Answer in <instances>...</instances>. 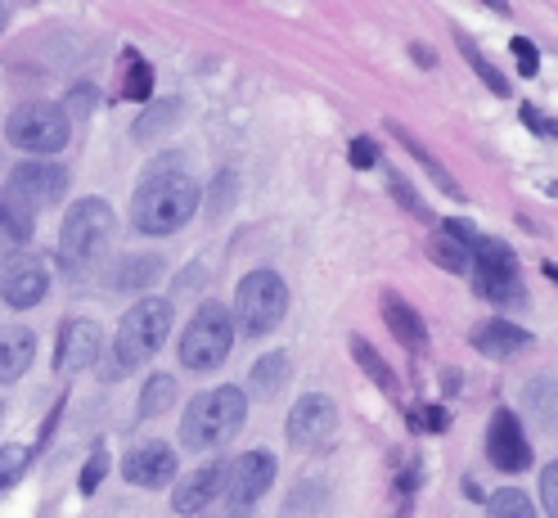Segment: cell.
<instances>
[{
  "instance_id": "cell-1",
  "label": "cell",
  "mask_w": 558,
  "mask_h": 518,
  "mask_svg": "<svg viewBox=\"0 0 558 518\" xmlns=\"http://www.w3.org/2000/svg\"><path fill=\"white\" fill-rule=\"evenodd\" d=\"M198 213V181L190 171V158L181 149H167L158 154L145 177L135 185V198H131V226L140 234H177L190 226V217Z\"/></svg>"
},
{
  "instance_id": "cell-2",
  "label": "cell",
  "mask_w": 558,
  "mask_h": 518,
  "mask_svg": "<svg viewBox=\"0 0 558 518\" xmlns=\"http://www.w3.org/2000/svg\"><path fill=\"white\" fill-rule=\"evenodd\" d=\"M171 334V302L167 298H140L126 316L118 321V334H113V348H109V361L99 365V378L104 384H118L131 370L145 365Z\"/></svg>"
},
{
  "instance_id": "cell-3",
  "label": "cell",
  "mask_w": 558,
  "mask_h": 518,
  "mask_svg": "<svg viewBox=\"0 0 558 518\" xmlns=\"http://www.w3.org/2000/svg\"><path fill=\"white\" fill-rule=\"evenodd\" d=\"M450 239H460L469 249V270H473V293L496 302V306H509V302H522V280H518V257L505 239L496 234H477L469 221L450 217L441 226Z\"/></svg>"
},
{
  "instance_id": "cell-4",
  "label": "cell",
  "mask_w": 558,
  "mask_h": 518,
  "mask_svg": "<svg viewBox=\"0 0 558 518\" xmlns=\"http://www.w3.org/2000/svg\"><path fill=\"white\" fill-rule=\"evenodd\" d=\"M109 239H113V207L104 198H82L68 207L59 226V266L68 280H86L104 249H109Z\"/></svg>"
},
{
  "instance_id": "cell-5",
  "label": "cell",
  "mask_w": 558,
  "mask_h": 518,
  "mask_svg": "<svg viewBox=\"0 0 558 518\" xmlns=\"http://www.w3.org/2000/svg\"><path fill=\"white\" fill-rule=\"evenodd\" d=\"M243 420H248V397H243L239 388H207L190 401L185 420H181V442L185 451H217V446H226Z\"/></svg>"
},
{
  "instance_id": "cell-6",
  "label": "cell",
  "mask_w": 558,
  "mask_h": 518,
  "mask_svg": "<svg viewBox=\"0 0 558 518\" xmlns=\"http://www.w3.org/2000/svg\"><path fill=\"white\" fill-rule=\"evenodd\" d=\"M234 325L248 334V338H262V334H270V329H279L284 325V316H289V285H284V275L279 270H248L239 280V289H234Z\"/></svg>"
},
{
  "instance_id": "cell-7",
  "label": "cell",
  "mask_w": 558,
  "mask_h": 518,
  "mask_svg": "<svg viewBox=\"0 0 558 518\" xmlns=\"http://www.w3.org/2000/svg\"><path fill=\"white\" fill-rule=\"evenodd\" d=\"M230 348H234V316L226 311V302H203L181 334V365L207 374L226 365Z\"/></svg>"
},
{
  "instance_id": "cell-8",
  "label": "cell",
  "mask_w": 558,
  "mask_h": 518,
  "mask_svg": "<svg viewBox=\"0 0 558 518\" xmlns=\"http://www.w3.org/2000/svg\"><path fill=\"white\" fill-rule=\"evenodd\" d=\"M10 145L37 154V158H54L59 149H68L73 141V118H68L59 104H23L5 122Z\"/></svg>"
},
{
  "instance_id": "cell-9",
  "label": "cell",
  "mask_w": 558,
  "mask_h": 518,
  "mask_svg": "<svg viewBox=\"0 0 558 518\" xmlns=\"http://www.w3.org/2000/svg\"><path fill=\"white\" fill-rule=\"evenodd\" d=\"M275 456L270 451H243L239 460H230V469H226V514L230 518H243L248 514L266 492H270V482H275Z\"/></svg>"
},
{
  "instance_id": "cell-10",
  "label": "cell",
  "mask_w": 558,
  "mask_h": 518,
  "mask_svg": "<svg viewBox=\"0 0 558 518\" xmlns=\"http://www.w3.org/2000/svg\"><path fill=\"white\" fill-rule=\"evenodd\" d=\"M68 190V171L50 158H32V162H19L10 171V185L0 190L14 207H23V213H37V207L46 203H59Z\"/></svg>"
},
{
  "instance_id": "cell-11",
  "label": "cell",
  "mask_w": 558,
  "mask_h": 518,
  "mask_svg": "<svg viewBox=\"0 0 558 518\" xmlns=\"http://www.w3.org/2000/svg\"><path fill=\"white\" fill-rule=\"evenodd\" d=\"M333 433H338V410L325 393H306L298 397V406L289 410V442L293 451H306V456H320L333 446Z\"/></svg>"
},
{
  "instance_id": "cell-12",
  "label": "cell",
  "mask_w": 558,
  "mask_h": 518,
  "mask_svg": "<svg viewBox=\"0 0 558 518\" xmlns=\"http://www.w3.org/2000/svg\"><path fill=\"white\" fill-rule=\"evenodd\" d=\"M486 460L500 473H522L532 469V437L522 433V420L509 406H496L486 420Z\"/></svg>"
},
{
  "instance_id": "cell-13",
  "label": "cell",
  "mask_w": 558,
  "mask_h": 518,
  "mask_svg": "<svg viewBox=\"0 0 558 518\" xmlns=\"http://www.w3.org/2000/svg\"><path fill=\"white\" fill-rule=\"evenodd\" d=\"M46 293H50L46 262L32 253H5V262H0V298L14 311H32L37 302H46Z\"/></svg>"
},
{
  "instance_id": "cell-14",
  "label": "cell",
  "mask_w": 558,
  "mask_h": 518,
  "mask_svg": "<svg viewBox=\"0 0 558 518\" xmlns=\"http://www.w3.org/2000/svg\"><path fill=\"white\" fill-rule=\"evenodd\" d=\"M122 478L131 487H145V492L167 487V482L177 478V451H171L167 442H140L122 460Z\"/></svg>"
},
{
  "instance_id": "cell-15",
  "label": "cell",
  "mask_w": 558,
  "mask_h": 518,
  "mask_svg": "<svg viewBox=\"0 0 558 518\" xmlns=\"http://www.w3.org/2000/svg\"><path fill=\"white\" fill-rule=\"evenodd\" d=\"M99 361V325L86 316H73L59 325V342H54V365L63 374H77L86 365Z\"/></svg>"
},
{
  "instance_id": "cell-16",
  "label": "cell",
  "mask_w": 558,
  "mask_h": 518,
  "mask_svg": "<svg viewBox=\"0 0 558 518\" xmlns=\"http://www.w3.org/2000/svg\"><path fill=\"white\" fill-rule=\"evenodd\" d=\"M378 306H383V325L392 329V338L401 342L405 352H424L428 348V329H424V316L414 311V302H405L397 289H383V298H378Z\"/></svg>"
},
{
  "instance_id": "cell-17",
  "label": "cell",
  "mask_w": 558,
  "mask_h": 518,
  "mask_svg": "<svg viewBox=\"0 0 558 518\" xmlns=\"http://www.w3.org/2000/svg\"><path fill=\"white\" fill-rule=\"evenodd\" d=\"M226 469H230V465H221V460L203 465V469H190V478L177 487V496H171V509L185 514V518H190V514H203L207 505L221 496V487H226Z\"/></svg>"
},
{
  "instance_id": "cell-18",
  "label": "cell",
  "mask_w": 558,
  "mask_h": 518,
  "mask_svg": "<svg viewBox=\"0 0 558 518\" xmlns=\"http://www.w3.org/2000/svg\"><path fill=\"white\" fill-rule=\"evenodd\" d=\"M469 342L486 357V361H509L513 352H527L532 348V334L522 329V325H513V321H482L473 334H469Z\"/></svg>"
},
{
  "instance_id": "cell-19",
  "label": "cell",
  "mask_w": 558,
  "mask_h": 518,
  "mask_svg": "<svg viewBox=\"0 0 558 518\" xmlns=\"http://www.w3.org/2000/svg\"><path fill=\"white\" fill-rule=\"evenodd\" d=\"M32 361H37V334L23 329V325L0 329V388L23 378L32 370Z\"/></svg>"
},
{
  "instance_id": "cell-20",
  "label": "cell",
  "mask_w": 558,
  "mask_h": 518,
  "mask_svg": "<svg viewBox=\"0 0 558 518\" xmlns=\"http://www.w3.org/2000/svg\"><path fill=\"white\" fill-rule=\"evenodd\" d=\"M522 410L536 429H558V384L549 374H536L527 388H522Z\"/></svg>"
},
{
  "instance_id": "cell-21",
  "label": "cell",
  "mask_w": 558,
  "mask_h": 518,
  "mask_svg": "<svg viewBox=\"0 0 558 518\" xmlns=\"http://www.w3.org/2000/svg\"><path fill=\"white\" fill-rule=\"evenodd\" d=\"M289 374H293V361H289V352H266V357L253 365V374H248V388H253V397L270 401V397H279V393H284Z\"/></svg>"
},
{
  "instance_id": "cell-22",
  "label": "cell",
  "mask_w": 558,
  "mask_h": 518,
  "mask_svg": "<svg viewBox=\"0 0 558 518\" xmlns=\"http://www.w3.org/2000/svg\"><path fill=\"white\" fill-rule=\"evenodd\" d=\"M181 118H185V104H181L177 95H171V99H154L149 109L135 118L131 135H135V141H158V135H167Z\"/></svg>"
},
{
  "instance_id": "cell-23",
  "label": "cell",
  "mask_w": 558,
  "mask_h": 518,
  "mask_svg": "<svg viewBox=\"0 0 558 518\" xmlns=\"http://www.w3.org/2000/svg\"><path fill=\"white\" fill-rule=\"evenodd\" d=\"M352 357H356V365H361V370H365V374H369L374 384H378L383 393H388V397H397V393H401V384H397L392 365L378 357V348H374V342H369L365 334H352Z\"/></svg>"
},
{
  "instance_id": "cell-24",
  "label": "cell",
  "mask_w": 558,
  "mask_h": 518,
  "mask_svg": "<svg viewBox=\"0 0 558 518\" xmlns=\"http://www.w3.org/2000/svg\"><path fill=\"white\" fill-rule=\"evenodd\" d=\"M158 270H162L158 257H126V262H118V270H113V289H118V293H145V289L158 280Z\"/></svg>"
},
{
  "instance_id": "cell-25",
  "label": "cell",
  "mask_w": 558,
  "mask_h": 518,
  "mask_svg": "<svg viewBox=\"0 0 558 518\" xmlns=\"http://www.w3.org/2000/svg\"><path fill=\"white\" fill-rule=\"evenodd\" d=\"M122 63H126V82L118 86L122 99H135V104H149L154 99V68L140 59V50H122Z\"/></svg>"
},
{
  "instance_id": "cell-26",
  "label": "cell",
  "mask_w": 558,
  "mask_h": 518,
  "mask_svg": "<svg viewBox=\"0 0 558 518\" xmlns=\"http://www.w3.org/2000/svg\"><path fill=\"white\" fill-rule=\"evenodd\" d=\"M388 131L397 135V141H401V145H405V154H414V158H418V167H424V171H428V177H433V181H437V185H441V190H446L450 198H464V190H460L456 181H450V171H446V167H441V162H437V158H433V154H428L424 145H418V141H414V135H410L405 127L388 122Z\"/></svg>"
},
{
  "instance_id": "cell-27",
  "label": "cell",
  "mask_w": 558,
  "mask_h": 518,
  "mask_svg": "<svg viewBox=\"0 0 558 518\" xmlns=\"http://www.w3.org/2000/svg\"><path fill=\"white\" fill-rule=\"evenodd\" d=\"M171 401H177V378L171 374H149L145 393H140V420H154V414H162Z\"/></svg>"
},
{
  "instance_id": "cell-28",
  "label": "cell",
  "mask_w": 558,
  "mask_h": 518,
  "mask_svg": "<svg viewBox=\"0 0 558 518\" xmlns=\"http://www.w3.org/2000/svg\"><path fill=\"white\" fill-rule=\"evenodd\" d=\"M460 55L469 59V68H473V73H477V77L486 82V91H492V95H500V99L509 95V77H505L500 68H496L492 59H486V55H482V50H477V46H473L469 37H460Z\"/></svg>"
},
{
  "instance_id": "cell-29",
  "label": "cell",
  "mask_w": 558,
  "mask_h": 518,
  "mask_svg": "<svg viewBox=\"0 0 558 518\" xmlns=\"http://www.w3.org/2000/svg\"><path fill=\"white\" fill-rule=\"evenodd\" d=\"M428 257H433L441 270H450V275H464V270H469V249L460 244V239H450L446 230L428 239Z\"/></svg>"
},
{
  "instance_id": "cell-30",
  "label": "cell",
  "mask_w": 558,
  "mask_h": 518,
  "mask_svg": "<svg viewBox=\"0 0 558 518\" xmlns=\"http://www.w3.org/2000/svg\"><path fill=\"white\" fill-rule=\"evenodd\" d=\"M0 239H10V244H27L32 239V213L14 207L5 194H0Z\"/></svg>"
},
{
  "instance_id": "cell-31",
  "label": "cell",
  "mask_w": 558,
  "mask_h": 518,
  "mask_svg": "<svg viewBox=\"0 0 558 518\" xmlns=\"http://www.w3.org/2000/svg\"><path fill=\"white\" fill-rule=\"evenodd\" d=\"M27 465H32V451H27V446H19V442L0 446V496H5L14 482L27 473Z\"/></svg>"
},
{
  "instance_id": "cell-32",
  "label": "cell",
  "mask_w": 558,
  "mask_h": 518,
  "mask_svg": "<svg viewBox=\"0 0 558 518\" xmlns=\"http://www.w3.org/2000/svg\"><path fill=\"white\" fill-rule=\"evenodd\" d=\"M492 518H536V505L527 492H518V487H505L492 496Z\"/></svg>"
},
{
  "instance_id": "cell-33",
  "label": "cell",
  "mask_w": 558,
  "mask_h": 518,
  "mask_svg": "<svg viewBox=\"0 0 558 518\" xmlns=\"http://www.w3.org/2000/svg\"><path fill=\"white\" fill-rule=\"evenodd\" d=\"M405 420H410L414 433H446L450 429V410L446 406H414Z\"/></svg>"
},
{
  "instance_id": "cell-34",
  "label": "cell",
  "mask_w": 558,
  "mask_h": 518,
  "mask_svg": "<svg viewBox=\"0 0 558 518\" xmlns=\"http://www.w3.org/2000/svg\"><path fill=\"white\" fill-rule=\"evenodd\" d=\"M388 185H392V198L401 203V207H410V213L418 217V221H433V213H428V203L414 194V185L401 177V171H388Z\"/></svg>"
},
{
  "instance_id": "cell-35",
  "label": "cell",
  "mask_w": 558,
  "mask_h": 518,
  "mask_svg": "<svg viewBox=\"0 0 558 518\" xmlns=\"http://www.w3.org/2000/svg\"><path fill=\"white\" fill-rule=\"evenodd\" d=\"M104 473H109V451H90V460H86V469H82V478H77V487H82V496H90L99 482H104Z\"/></svg>"
},
{
  "instance_id": "cell-36",
  "label": "cell",
  "mask_w": 558,
  "mask_h": 518,
  "mask_svg": "<svg viewBox=\"0 0 558 518\" xmlns=\"http://www.w3.org/2000/svg\"><path fill=\"white\" fill-rule=\"evenodd\" d=\"M378 141H369V135H356L352 145H347V162H352L356 171H369V167H378Z\"/></svg>"
},
{
  "instance_id": "cell-37",
  "label": "cell",
  "mask_w": 558,
  "mask_h": 518,
  "mask_svg": "<svg viewBox=\"0 0 558 518\" xmlns=\"http://www.w3.org/2000/svg\"><path fill=\"white\" fill-rule=\"evenodd\" d=\"M513 59H518V77H536L541 73V50L527 37H513Z\"/></svg>"
},
{
  "instance_id": "cell-38",
  "label": "cell",
  "mask_w": 558,
  "mask_h": 518,
  "mask_svg": "<svg viewBox=\"0 0 558 518\" xmlns=\"http://www.w3.org/2000/svg\"><path fill=\"white\" fill-rule=\"evenodd\" d=\"M95 99H99V91L86 82V86H73V91H68V99L59 104V109H63V113H77V118H86V113L95 109Z\"/></svg>"
},
{
  "instance_id": "cell-39",
  "label": "cell",
  "mask_w": 558,
  "mask_h": 518,
  "mask_svg": "<svg viewBox=\"0 0 558 518\" xmlns=\"http://www.w3.org/2000/svg\"><path fill=\"white\" fill-rule=\"evenodd\" d=\"M541 505L549 518H558V460H549L541 473Z\"/></svg>"
},
{
  "instance_id": "cell-40",
  "label": "cell",
  "mask_w": 558,
  "mask_h": 518,
  "mask_svg": "<svg viewBox=\"0 0 558 518\" xmlns=\"http://www.w3.org/2000/svg\"><path fill=\"white\" fill-rule=\"evenodd\" d=\"M234 203V171H221L217 177V190H213V203H207V213L213 217H226V207Z\"/></svg>"
},
{
  "instance_id": "cell-41",
  "label": "cell",
  "mask_w": 558,
  "mask_h": 518,
  "mask_svg": "<svg viewBox=\"0 0 558 518\" xmlns=\"http://www.w3.org/2000/svg\"><path fill=\"white\" fill-rule=\"evenodd\" d=\"M536 131H541V135H549V141H558V118H549V122H536Z\"/></svg>"
},
{
  "instance_id": "cell-42",
  "label": "cell",
  "mask_w": 558,
  "mask_h": 518,
  "mask_svg": "<svg viewBox=\"0 0 558 518\" xmlns=\"http://www.w3.org/2000/svg\"><path fill=\"white\" fill-rule=\"evenodd\" d=\"M5 23H10V10H5V5H0V32H5Z\"/></svg>"
},
{
  "instance_id": "cell-43",
  "label": "cell",
  "mask_w": 558,
  "mask_h": 518,
  "mask_svg": "<svg viewBox=\"0 0 558 518\" xmlns=\"http://www.w3.org/2000/svg\"><path fill=\"white\" fill-rule=\"evenodd\" d=\"M0 414H5V406H0Z\"/></svg>"
}]
</instances>
